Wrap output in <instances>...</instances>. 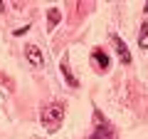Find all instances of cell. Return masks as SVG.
Returning <instances> with one entry per match:
<instances>
[{
  "mask_svg": "<svg viewBox=\"0 0 148 139\" xmlns=\"http://www.w3.org/2000/svg\"><path fill=\"white\" fill-rule=\"evenodd\" d=\"M25 57H27V62L32 65V67H42V62H45V57H42V52L37 50V45H25Z\"/></svg>",
  "mask_w": 148,
  "mask_h": 139,
  "instance_id": "cell-5",
  "label": "cell"
},
{
  "mask_svg": "<svg viewBox=\"0 0 148 139\" xmlns=\"http://www.w3.org/2000/svg\"><path fill=\"white\" fill-rule=\"evenodd\" d=\"M27 30H30V25H25V27H17V30H15V35H25Z\"/></svg>",
  "mask_w": 148,
  "mask_h": 139,
  "instance_id": "cell-9",
  "label": "cell"
},
{
  "mask_svg": "<svg viewBox=\"0 0 148 139\" xmlns=\"http://www.w3.org/2000/svg\"><path fill=\"white\" fill-rule=\"evenodd\" d=\"M62 119H64V104H49L42 109V124L49 132H57Z\"/></svg>",
  "mask_w": 148,
  "mask_h": 139,
  "instance_id": "cell-1",
  "label": "cell"
},
{
  "mask_svg": "<svg viewBox=\"0 0 148 139\" xmlns=\"http://www.w3.org/2000/svg\"><path fill=\"white\" fill-rule=\"evenodd\" d=\"M138 47L141 50H148V22L141 25V35H138Z\"/></svg>",
  "mask_w": 148,
  "mask_h": 139,
  "instance_id": "cell-8",
  "label": "cell"
},
{
  "mask_svg": "<svg viewBox=\"0 0 148 139\" xmlns=\"http://www.w3.org/2000/svg\"><path fill=\"white\" fill-rule=\"evenodd\" d=\"M59 20H62V13H59L57 8H49V13H47V25H49V30H54V27L59 25Z\"/></svg>",
  "mask_w": 148,
  "mask_h": 139,
  "instance_id": "cell-6",
  "label": "cell"
},
{
  "mask_svg": "<svg viewBox=\"0 0 148 139\" xmlns=\"http://www.w3.org/2000/svg\"><path fill=\"white\" fill-rule=\"evenodd\" d=\"M3 10H5V5H3V0H0V13H3Z\"/></svg>",
  "mask_w": 148,
  "mask_h": 139,
  "instance_id": "cell-10",
  "label": "cell"
},
{
  "mask_svg": "<svg viewBox=\"0 0 148 139\" xmlns=\"http://www.w3.org/2000/svg\"><path fill=\"white\" fill-rule=\"evenodd\" d=\"M94 119H96V132L91 134L89 139H116V132L111 129V124L106 119H101L99 112H94Z\"/></svg>",
  "mask_w": 148,
  "mask_h": 139,
  "instance_id": "cell-2",
  "label": "cell"
},
{
  "mask_svg": "<svg viewBox=\"0 0 148 139\" xmlns=\"http://www.w3.org/2000/svg\"><path fill=\"white\" fill-rule=\"evenodd\" d=\"M146 13H148V5H146Z\"/></svg>",
  "mask_w": 148,
  "mask_h": 139,
  "instance_id": "cell-11",
  "label": "cell"
},
{
  "mask_svg": "<svg viewBox=\"0 0 148 139\" xmlns=\"http://www.w3.org/2000/svg\"><path fill=\"white\" fill-rule=\"evenodd\" d=\"M111 45H114V50H116L119 60H121L123 65H131V52H128L126 42H123V40L119 38V35H114V38H111Z\"/></svg>",
  "mask_w": 148,
  "mask_h": 139,
  "instance_id": "cell-3",
  "label": "cell"
},
{
  "mask_svg": "<svg viewBox=\"0 0 148 139\" xmlns=\"http://www.w3.org/2000/svg\"><path fill=\"white\" fill-rule=\"evenodd\" d=\"M91 62H94V67L99 72H109V67H111V60H109V55L104 50H94L91 52Z\"/></svg>",
  "mask_w": 148,
  "mask_h": 139,
  "instance_id": "cell-4",
  "label": "cell"
},
{
  "mask_svg": "<svg viewBox=\"0 0 148 139\" xmlns=\"http://www.w3.org/2000/svg\"><path fill=\"white\" fill-rule=\"evenodd\" d=\"M59 70H62V75L67 77L69 87H77V85H79V82H77V77L72 75V70H69V65H67V62H59Z\"/></svg>",
  "mask_w": 148,
  "mask_h": 139,
  "instance_id": "cell-7",
  "label": "cell"
}]
</instances>
